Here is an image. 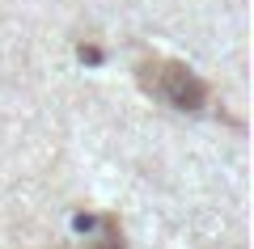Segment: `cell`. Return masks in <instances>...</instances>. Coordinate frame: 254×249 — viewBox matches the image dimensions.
I'll return each mask as SVG.
<instances>
[{
	"label": "cell",
	"instance_id": "cell-1",
	"mask_svg": "<svg viewBox=\"0 0 254 249\" xmlns=\"http://www.w3.org/2000/svg\"><path fill=\"white\" fill-rule=\"evenodd\" d=\"M140 80H144V89L153 93L157 101L174 110H199L208 101V85H203L187 63H174V59H153L140 68Z\"/></svg>",
	"mask_w": 254,
	"mask_h": 249
},
{
	"label": "cell",
	"instance_id": "cell-2",
	"mask_svg": "<svg viewBox=\"0 0 254 249\" xmlns=\"http://www.w3.org/2000/svg\"><path fill=\"white\" fill-rule=\"evenodd\" d=\"M93 249H123V245H119V237H115V232H106V237H102Z\"/></svg>",
	"mask_w": 254,
	"mask_h": 249
}]
</instances>
